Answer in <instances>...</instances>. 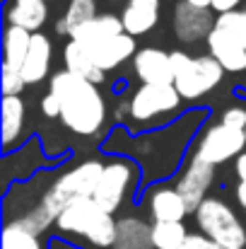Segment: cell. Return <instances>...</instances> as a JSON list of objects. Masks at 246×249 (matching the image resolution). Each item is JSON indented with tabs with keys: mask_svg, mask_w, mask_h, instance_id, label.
<instances>
[{
	"mask_svg": "<svg viewBox=\"0 0 246 249\" xmlns=\"http://www.w3.org/2000/svg\"><path fill=\"white\" fill-rule=\"evenodd\" d=\"M205 116H208L205 109H193V111L183 114L174 126H164V128L138 133V136H133L128 131V141H131L133 150L126 153L123 158L135 160L143 169V179L152 186L157 179L169 177L181 165V160L188 158L186 155L188 141L203 126Z\"/></svg>",
	"mask_w": 246,
	"mask_h": 249,
	"instance_id": "obj_1",
	"label": "cell"
},
{
	"mask_svg": "<svg viewBox=\"0 0 246 249\" xmlns=\"http://www.w3.org/2000/svg\"><path fill=\"white\" fill-rule=\"evenodd\" d=\"M49 92L61 102V124L82 138H94L101 133L109 107L99 85L82 80L68 71H58L49 78Z\"/></svg>",
	"mask_w": 246,
	"mask_h": 249,
	"instance_id": "obj_2",
	"label": "cell"
},
{
	"mask_svg": "<svg viewBox=\"0 0 246 249\" xmlns=\"http://www.w3.org/2000/svg\"><path fill=\"white\" fill-rule=\"evenodd\" d=\"M104 160L94 158V160H82L78 165L68 167L63 172H58L44 196H41V206L58 220V215L75 201H82V198H94V191L99 186V179H101V172H104Z\"/></svg>",
	"mask_w": 246,
	"mask_h": 249,
	"instance_id": "obj_3",
	"label": "cell"
},
{
	"mask_svg": "<svg viewBox=\"0 0 246 249\" xmlns=\"http://www.w3.org/2000/svg\"><path fill=\"white\" fill-rule=\"evenodd\" d=\"M131 99V133H148L169 126L183 107V97L174 85H140L133 89Z\"/></svg>",
	"mask_w": 246,
	"mask_h": 249,
	"instance_id": "obj_4",
	"label": "cell"
},
{
	"mask_svg": "<svg viewBox=\"0 0 246 249\" xmlns=\"http://www.w3.org/2000/svg\"><path fill=\"white\" fill-rule=\"evenodd\" d=\"M116 218L106 213L101 206H97L94 198H82L70 203L56 220L58 232L70 235V237H82L92 247L106 249L114 247L116 242Z\"/></svg>",
	"mask_w": 246,
	"mask_h": 249,
	"instance_id": "obj_5",
	"label": "cell"
},
{
	"mask_svg": "<svg viewBox=\"0 0 246 249\" xmlns=\"http://www.w3.org/2000/svg\"><path fill=\"white\" fill-rule=\"evenodd\" d=\"M171 53V71H174V87L183 97V102H198L220 87L225 78V68L210 56H191L183 49H174Z\"/></svg>",
	"mask_w": 246,
	"mask_h": 249,
	"instance_id": "obj_6",
	"label": "cell"
},
{
	"mask_svg": "<svg viewBox=\"0 0 246 249\" xmlns=\"http://www.w3.org/2000/svg\"><path fill=\"white\" fill-rule=\"evenodd\" d=\"M196 225L200 235H205L220 249H244L246 225L237 211L220 196H208L196 211Z\"/></svg>",
	"mask_w": 246,
	"mask_h": 249,
	"instance_id": "obj_7",
	"label": "cell"
},
{
	"mask_svg": "<svg viewBox=\"0 0 246 249\" xmlns=\"http://www.w3.org/2000/svg\"><path fill=\"white\" fill-rule=\"evenodd\" d=\"M143 179V169L135 160L123 158V155H114L101 172L99 186L94 191V201L97 206H101L106 213H116L128 198L131 194L138 189Z\"/></svg>",
	"mask_w": 246,
	"mask_h": 249,
	"instance_id": "obj_8",
	"label": "cell"
},
{
	"mask_svg": "<svg viewBox=\"0 0 246 249\" xmlns=\"http://www.w3.org/2000/svg\"><path fill=\"white\" fill-rule=\"evenodd\" d=\"M246 150V136L244 131L230 128L222 121L217 124H205L203 131L196 138V148L191 153H196L198 158H203L205 162L220 167L230 160H237Z\"/></svg>",
	"mask_w": 246,
	"mask_h": 249,
	"instance_id": "obj_9",
	"label": "cell"
},
{
	"mask_svg": "<svg viewBox=\"0 0 246 249\" xmlns=\"http://www.w3.org/2000/svg\"><path fill=\"white\" fill-rule=\"evenodd\" d=\"M215 177H217V167L205 162L196 153H188V158L183 160V167H181V172H179V177L174 181L176 191L186 201L188 213L196 215V211L200 208V203L208 198V191L213 189Z\"/></svg>",
	"mask_w": 246,
	"mask_h": 249,
	"instance_id": "obj_10",
	"label": "cell"
},
{
	"mask_svg": "<svg viewBox=\"0 0 246 249\" xmlns=\"http://www.w3.org/2000/svg\"><path fill=\"white\" fill-rule=\"evenodd\" d=\"M215 19L217 15H213V10L193 7L183 0H176L171 10V32L181 44L208 41L210 32L215 29Z\"/></svg>",
	"mask_w": 246,
	"mask_h": 249,
	"instance_id": "obj_11",
	"label": "cell"
},
{
	"mask_svg": "<svg viewBox=\"0 0 246 249\" xmlns=\"http://www.w3.org/2000/svg\"><path fill=\"white\" fill-rule=\"evenodd\" d=\"M145 206L152 223H183L188 213L186 201L171 184H152L145 191Z\"/></svg>",
	"mask_w": 246,
	"mask_h": 249,
	"instance_id": "obj_12",
	"label": "cell"
},
{
	"mask_svg": "<svg viewBox=\"0 0 246 249\" xmlns=\"http://www.w3.org/2000/svg\"><path fill=\"white\" fill-rule=\"evenodd\" d=\"M135 78L140 85H174V71H171V53L164 49L145 46L135 53L131 61Z\"/></svg>",
	"mask_w": 246,
	"mask_h": 249,
	"instance_id": "obj_13",
	"label": "cell"
},
{
	"mask_svg": "<svg viewBox=\"0 0 246 249\" xmlns=\"http://www.w3.org/2000/svg\"><path fill=\"white\" fill-rule=\"evenodd\" d=\"M205 46H208V53L225 68V73H244L246 71V44L239 36L215 27Z\"/></svg>",
	"mask_w": 246,
	"mask_h": 249,
	"instance_id": "obj_14",
	"label": "cell"
},
{
	"mask_svg": "<svg viewBox=\"0 0 246 249\" xmlns=\"http://www.w3.org/2000/svg\"><path fill=\"white\" fill-rule=\"evenodd\" d=\"M162 5L164 0H126L123 12H121L126 34H131V36L150 34L160 24Z\"/></svg>",
	"mask_w": 246,
	"mask_h": 249,
	"instance_id": "obj_15",
	"label": "cell"
},
{
	"mask_svg": "<svg viewBox=\"0 0 246 249\" xmlns=\"http://www.w3.org/2000/svg\"><path fill=\"white\" fill-rule=\"evenodd\" d=\"M123 22H121V15H114V12H104V15H97L92 22H87L84 27H80L78 32H73V41L84 49V51H94L97 46L106 44L109 39L123 34Z\"/></svg>",
	"mask_w": 246,
	"mask_h": 249,
	"instance_id": "obj_16",
	"label": "cell"
},
{
	"mask_svg": "<svg viewBox=\"0 0 246 249\" xmlns=\"http://www.w3.org/2000/svg\"><path fill=\"white\" fill-rule=\"evenodd\" d=\"M138 51H140V49H138V44H135V36H131V34L123 32V34L109 39L106 44H101V46H97L94 51H87V53H89V58H92L104 73H109V71H116V68H121L123 63L133 61Z\"/></svg>",
	"mask_w": 246,
	"mask_h": 249,
	"instance_id": "obj_17",
	"label": "cell"
},
{
	"mask_svg": "<svg viewBox=\"0 0 246 249\" xmlns=\"http://www.w3.org/2000/svg\"><path fill=\"white\" fill-rule=\"evenodd\" d=\"M51 61H53V44L51 39L39 32L32 36V46H29V53L24 58V66H22V78L27 85H39L44 83L51 73Z\"/></svg>",
	"mask_w": 246,
	"mask_h": 249,
	"instance_id": "obj_18",
	"label": "cell"
},
{
	"mask_svg": "<svg viewBox=\"0 0 246 249\" xmlns=\"http://www.w3.org/2000/svg\"><path fill=\"white\" fill-rule=\"evenodd\" d=\"M5 19L12 27H22L32 34H39L49 22V2L46 0H7Z\"/></svg>",
	"mask_w": 246,
	"mask_h": 249,
	"instance_id": "obj_19",
	"label": "cell"
},
{
	"mask_svg": "<svg viewBox=\"0 0 246 249\" xmlns=\"http://www.w3.org/2000/svg\"><path fill=\"white\" fill-rule=\"evenodd\" d=\"M27 104L22 97H2V153L10 155L22 143Z\"/></svg>",
	"mask_w": 246,
	"mask_h": 249,
	"instance_id": "obj_20",
	"label": "cell"
},
{
	"mask_svg": "<svg viewBox=\"0 0 246 249\" xmlns=\"http://www.w3.org/2000/svg\"><path fill=\"white\" fill-rule=\"evenodd\" d=\"M111 249H155L152 223L138 215H123L116 223V242Z\"/></svg>",
	"mask_w": 246,
	"mask_h": 249,
	"instance_id": "obj_21",
	"label": "cell"
},
{
	"mask_svg": "<svg viewBox=\"0 0 246 249\" xmlns=\"http://www.w3.org/2000/svg\"><path fill=\"white\" fill-rule=\"evenodd\" d=\"M63 66H66L68 73H73V75H78V78H82V80H87L92 85L106 83V73L89 58V53L84 49H80L73 39H68V44L63 46Z\"/></svg>",
	"mask_w": 246,
	"mask_h": 249,
	"instance_id": "obj_22",
	"label": "cell"
},
{
	"mask_svg": "<svg viewBox=\"0 0 246 249\" xmlns=\"http://www.w3.org/2000/svg\"><path fill=\"white\" fill-rule=\"evenodd\" d=\"M32 36L34 34L22 29V27L5 24V29H2V63L22 71L24 58H27L29 46H32Z\"/></svg>",
	"mask_w": 246,
	"mask_h": 249,
	"instance_id": "obj_23",
	"label": "cell"
},
{
	"mask_svg": "<svg viewBox=\"0 0 246 249\" xmlns=\"http://www.w3.org/2000/svg\"><path fill=\"white\" fill-rule=\"evenodd\" d=\"M2 249H44L39 235L29 232L22 223L7 220L2 228Z\"/></svg>",
	"mask_w": 246,
	"mask_h": 249,
	"instance_id": "obj_24",
	"label": "cell"
},
{
	"mask_svg": "<svg viewBox=\"0 0 246 249\" xmlns=\"http://www.w3.org/2000/svg\"><path fill=\"white\" fill-rule=\"evenodd\" d=\"M188 228L183 223H152V245L155 249H179L186 237Z\"/></svg>",
	"mask_w": 246,
	"mask_h": 249,
	"instance_id": "obj_25",
	"label": "cell"
},
{
	"mask_svg": "<svg viewBox=\"0 0 246 249\" xmlns=\"http://www.w3.org/2000/svg\"><path fill=\"white\" fill-rule=\"evenodd\" d=\"M94 17H97V0H68V7L63 12V19L70 27V36Z\"/></svg>",
	"mask_w": 246,
	"mask_h": 249,
	"instance_id": "obj_26",
	"label": "cell"
},
{
	"mask_svg": "<svg viewBox=\"0 0 246 249\" xmlns=\"http://www.w3.org/2000/svg\"><path fill=\"white\" fill-rule=\"evenodd\" d=\"M215 27H217V29H225V32H230V34H234V36H239L246 44V12L244 10L227 12V15H217Z\"/></svg>",
	"mask_w": 246,
	"mask_h": 249,
	"instance_id": "obj_27",
	"label": "cell"
},
{
	"mask_svg": "<svg viewBox=\"0 0 246 249\" xmlns=\"http://www.w3.org/2000/svg\"><path fill=\"white\" fill-rule=\"evenodd\" d=\"M0 87H2V97H22L24 92V78H22V71L17 68H10L2 63V80H0Z\"/></svg>",
	"mask_w": 246,
	"mask_h": 249,
	"instance_id": "obj_28",
	"label": "cell"
},
{
	"mask_svg": "<svg viewBox=\"0 0 246 249\" xmlns=\"http://www.w3.org/2000/svg\"><path fill=\"white\" fill-rule=\"evenodd\" d=\"M220 121H222L225 126H230V128L246 131V107H239V104H234V107H227V109L222 111Z\"/></svg>",
	"mask_w": 246,
	"mask_h": 249,
	"instance_id": "obj_29",
	"label": "cell"
},
{
	"mask_svg": "<svg viewBox=\"0 0 246 249\" xmlns=\"http://www.w3.org/2000/svg\"><path fill=\"white\" fill-rule=\"evenodd\" d=\"M39 109H41V114H44L46 119H61V102L56 99L53 92H46V94L41 97Z\"/></svg>",
	"mask_w": 246,
	"mask_h": 249,
	"instance_id": "obj_30",
	"label": "cell"
},
{
	"mask_svg": "<svg viewBox=\"0 0 246 249\" xmlns=\"http://www.w3.org/2000/svg\"><path fill=\"white\" fill-rule=\"evenodd\" d=\"M111 116H114V121L118 126H126L131 121V99H118L114 111H111Z\"/></svg>",
	"mask_w": 246,
	"mask_h": 249,
	"instance_id": "obj_31",
	"label": "cell"
},
{
	"mask_svg": "<svg viewBox=\"0 0 246 249\" xmlns=\"http://www.w3.org/2000/svg\"><path fill=\"white\" fill-rule=\"evenodd\" d=\"M179 249H215V245H213L205 235H200V232H191V235L186 237V242H183Z\"/></svg>",
	"mask_w": 246,
	"mask_h": 249,
	"instance_id": "obj_32",
	"label": "cell"
},
{
	"mask_svg": "<svg viewBox=\"0 0 246 249\" xmlns=\"http://www.w3.org/2000/svg\"><path fill=\"white\" fill-rule=\"evenodd\" d=\"M246 5V0H213V12L215 15H227V12H237Z\"/></svg>",
	"mask_w": 246,
	"mask_h": 249,
	"instance_id": "obj_33",
	"label": "cell"
},
{
	"mask_svg": "<svg viewBox=\"0 0 246 249\" xmlns=\"http://www.w3.org/2000/svg\"><path fill=\"white\" fill-rule=\"evenodd\" d=\"M234 198H237L239 208L246 211V179L244 181H237V186H234Z\"/></svg>",
	"mask_w": 246,
	"mask_h": 249,
	"instance_id": "obj_34",
	"label": "cell"
},
{
	"mask_svg": "<svg viewBox=\"0 0 246 249\" xmlns=\"http://www.w3.org/2000/svg\"><path fill=\"white\" fill-rule=\"evenodd\" d=\"M234 174L239 177V181H244L246 179V150L234 160Z\"/></svg>",
	"mask_w": 246,
	"mask_h": 249,
	"instance_id": "obj_35",
	"label": "cell"
},
{
	"mask_svg": "<svg viewBox=\"0 0 246 249\" xmlns=\"http://www.w3.org/2000/svg\"><path fill=\"white\" fill-rule=\"evenodd\" d=\"M53 32H56L58 36H68V39H70V27H68V22H66L63 17H58V19L53 22Z\"/></svg>",
	"mask_w": 246,
	"mask_h": 249,
	"instance_id": "obj_36",
	"label": "cell"
},
{
	"mask_svg": "<svg viewBox=\"0 0 246 249\" xmlns=\"http://www.w3.org/2000/svg\"><path fill=\"white\" fill-rule=\"evenodd\" d=\"M193 7H203V10H213V0H183Z\"/></svg>",
	"mask_w": 246,
	"mask_h": 249,
	"instance_id": "obj_37",
	"label": "cell"
},
{
	"mask_svg": "<svg viewBox=\"0 0 246 249\" xmlns=\"http://www.w3.org/2000/svg\"><path fill=\"white\" fill-rule=\"evenodd\" d=\"M244 12H246V5H244Z\"/></svg>",
	"mask_w": 246,
	"mask_h": 249,
	"instance_id": "obj_38",
	"label": "cell"
},
{
	"mask_svg": "<svg viewBox=\"0 0 246 249\" xmlns=\"http://www.w3.org/2000/svg\"><path fill=\"white\" fill-rule=\"evenodd\" d=\"M244 136H246V131H244Z\"/></svg>",
	"mask_w": 246,
	"mask_h": 249,
	"instance_id": "obj_39",
	"label": "cell"
},
{
	"mask_svg": "<svg viewBox=\"0 0 246 249\" xmlns=\"http://www.w3.org/2000/svg\"><path fill=\"white\" fill-rule=\"evenodd\" d=\"M215 249H220V247H215Z\"/></svg>",
	"mask_w": 246,
	"mask_h": 249,
	"instance_id": "obj_40",
	"label": "cell"
},
{
	"mask_svg": "<svg viewBox=\"0 0 246 249\" xmlns=\"http://www.w3.org/2000/svg\"><path fill=\"white\" fill-rule=\"evenodd\" d=\"M46 2H49V0H46Z\"/></svg>",
	"mask_w": 246,
	"mask_h": 249,
	"instance_id": "obj_41",
	"label": "cell"
}]
</instances>
